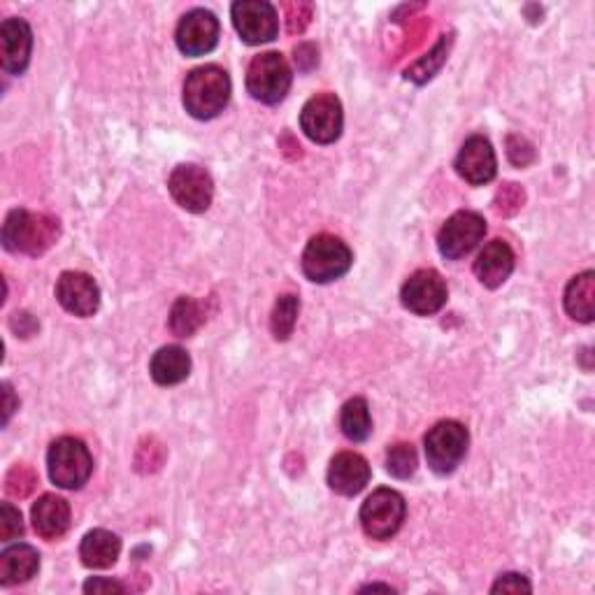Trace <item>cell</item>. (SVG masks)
<instances>
[{
    "mask_svg": "<svg viewBox=\"0 0 595 595\" xmlns=\"http://www.w3.org/2000/svg\"><path fill=\"white\" fill-rule=\"evenodd\" d=\"M456 173L472 187H484L495 179L498 158L484 135H472L463 143L459 156H456Z\"/></svg>",
    "mask_w": 595,
    "mask_h": 595,
    "instance_id": "obj_15",
    "label": "cell"
},
{
    "mask_svg": "<svg viewBox=\"0 0 595 595\" xmlns=\"http://www.w3.org/2000/svg\"><path fill=\"white\" fill-rule=\"evenodd\" d=\"M340 428L352 442H365L373 435V417L365 398H352L340 411Z\"/></svg>",
    "mask_w": 595,
    "mask_h": 595,
    "instance_id": "obj_24",
    "label": "cell"
},
{
    "mask_svg": "<svg viewBox=\"0 0 595 595\" xmlns=\"http://www.w3.org/2000/svg\"><path fill=\"white\" fill-rule=\"evenodd\" d=\"M293 84V71L284 54L265 52L251 59L247 67L249 96L263 105H278L286 98Z\"/></svg>",
    "mask_w": 595,
    "mask_h": 595,
    "instance_id": "obj_4",
    "label": "cell"
},
{
    "mask_svg": "<svg viewBox=\"0 0 595 595\" xmlns=\"http://www.w3.org/2000/svg\"><path fill=\"white\" fill-rule=\"evenodd\" d=\"M352 263L354 254L347 242L328 233L314 236L303 251V272L314 284H331L345 278L352 270Z\"/></svg>",
    "mask_w": 595,
    "mask_h": 595,
    "instance_id": "obj_3",
    "label": "cell"
},
{
    "mask_svg": "<svg viewBox=\"0 0 595 595\" xmlns=\"http://www.w3.org/2000/svg\"><path fill=\"white\" fill-rule=\"evenodd\" d=\"M298 312H301V301H298V295L284 293L278 298V303H274V310L270 316V331L274 340L284 342L293 335L295 324H298Z\"/></svg>",
    "mask_w": 595,
    "mask_h": 595,
    "instance_id": "obj_26",
    "label": "cell"
},
{
    "mask_svg": "<svg viewBox=\"0 0 595 595\" xmlns=\"http://www.w3.org/2000/svg\"><path fill=\"white\" fill-rule=\"evenodd\" d=\"M233 84L221 65H200L191 71L185 80L181 103L185 109L198 122H210L228 107Z\"/></svg>",
    "mask_w": 595,
    "mask_h": 595,
    "instance_id": "obj_1",
    "label": "cell"
},
{
    "mask_svg": "<svg viewBox=\"0 0 595 595\" xmlns=\"http://www.w3.org/2000/svg\"><path fill=\"white\" fill-rule=\"evenodd\" d=\"M514 251L505 240H491L479 251L474 261V274L487 289H498L510 280L514 272Z\"/></svg>",
    "mask_w": 595,
    "mask_h": 595,
    "instance_id": "obj_18",
    "label": "cell"
},
{
    "mask_svg": "<svg viewBox=\"0 0 595 595\" xmlns=\"http://www.w3.org/2000/svg\"><path fill=\"white\" fill-rule=\"evenodd\" d=\"M470 447V432L461 421L435 424L424 438V451L428 468L435 474H451L466 459Z\"/></svg>",
    "mask_w": 595,
    "mask_h": 595,
    "instance_id": "obj_6",
    "label": "cell"
},
{
    "mask_svg": "<svg viewBox=\"0 0 595 595\" xmlns=\"http://www.w3.org/2000/svg\"><path fill=\"white\" fill-rule=\"evenodd\" d=\"M565 312L580 324H591L595 319V272L586 270L572 278L563 295Z\"/></svg>",
    "mask_w": 595,
    "mask_h": 595,
    "instance_id": "obj_22",
    "label": "cell"
},
{
    "mask_svg": "<svg viewBox=\"0 0 595 595\" xmlns=\"http://www.w3.org/2000/svg\"><path fill=\"white\" fill-rule=\"evenodd\" d=\"M56 301L73 316L88 319L101 307V289L91 274L80 270H65L56 280Z\"/></svg>",
    "mask_w": 595,
    "mask_h": 595,
    "instance_id": "obj_14",
    "label": "cell"
},
{
    "mask_svg": "<svg viewBox=\"0 0 595 595\" xmlns=\"http://www.w3.org/2000/svg\"><path fill=\"white\" fill-rule=\"evenodd\" d=\"M407 505L405 498L394 489L373 491L361 505L363 533L373 540H392L405 523Z\"/></svg>",
    "mask_w": 595,
    "mask_h": 595,
    "instance_id": "obj_7",
    "label": "cell"
},
{
    "mask_svg": "<svg viewBox=\"0 0 595 595\" xmlns=\"http://www.w3.org/2000/svg\"><path fill=\"white\" fill-rule=\"evenodd\" d=\"M487 236V221L482 215L472 210H461L447 219L438 233L440 254L449 261H459L468 257Z\"/></svg>",
    "mask_w": 595,
    "mask_h": 595,
    "instance_id": "obj_11",
    "label": "cell"
},
{
    "mask_svg": "<svg viewBox=\"0 0 595 595\" xmlns=\"http://www.w3.org/2000/svg\"><path fill=\"white\" fill-rule=\"evenodd\" d=\"M168 191L181 210L202 215L215 200V179L196 164H181L168 177Z\"/></svg>",
    "mask_w": 595,
    "mask_h": 595,
    "instance_id": "obj_8",
    "label": "cell"
},
{
    "mask_svg": "<svg viewBox=\"0 0 595 595\" xmlns=\"http://www.w3.org/2000/svg\"><path fill=\"white\" fill-rule=\"evenodd\" d=\"M84 593H126V586L117 580H105V577H91L84 584Z\"/></svg>",
    "mask_w": 595,
    "mask_h": 595,
    "instance_id": "obj_31",
    "label": "cell"
},
{
    "mask_svg": "<svg viewBox=\"0 0 595 595\" xmlns=\"http://www.w3.org/2000/svg\"><path fill=\"white\" fill-rule=\"evenodd\" d=\"M301 128L316 145H333L345 128V112L335 94H316L301 109Z\"/></svg>",
    "mask_w": 595,
    "mask_h": 595,
    "instance_id": "obj_9",
    "label": "cell"
},
{
    "mask_svg": "<svg viewBox=\"0 0 595 595\" xmlns=\"http://www.w3.org/2000/svg\"><path fill=\"white\" fill-rule=\"evenodd\" d=\"M419 468V456L415 445L409 442H398L394 447H388L386 451V472L396 479H409L415 477Z\"/></svg>",
    "mask_w": 595,
    "mask_h": 595,
    "instance_id": "obj_27",
    "label": "cell"
},
{
    "mask_svg": "<svg viewBox=\"0 0 595 595\" xmlns=\"http://www.w3.org/2000/svg\"><path fill=\"white\" fill-rule=\"evenodd\" d=\"M3 398H6V403H3V426H8L10 424V417H12V411L19 409V400L14 398V392H12L10 382L3 384Z\"/></svg>",
    "mask_w": 595,
    "mask_h": 595,
    "instance_id": "obj_33",
    "label": "cell"
},
{
    "mask_svg": "<svg viewBox=\"0 0 595 595\" xmlns=\"http://www.w3.org/2000/svg\"><path fill=\"white\" fill-rule=\"evenodd\" d=\"M533 586L519 572H508V575H500L498 582L491 586V593H531Z\"/></svg>",
    "mask_w": 595,
    "mask_h": 595,
    "instance_id": "obj_30",
    "label": "cell"
},
{
    "mask_svg": "<svg viewBox=\"0 0 595 595\" xmlns=\"http://www.w3.org/2000/svg\"><path fill=\"white\" fill-rule=\"evenodd\" d=\"M447 282L438 270H417L400 289L403 307L417 316H432L447 305Z\"/></svg>",
    "mask_w": 595,
    "mask_h": 595,
    "instance_id": "obj_12",
    "label": "cell"
},
{
    "mask_svg": "<svg viewBox=\"0 0 595 595\" xmlns=\"http://www.w3.org/2000/svg\"><path fill=\"white\" fill-rule=\"evenodd\" d=\"M370 477H373V470L361 453L340 451L337 456H333L331 468H328V487L337 495L354 498L370 484Z\"/></svg>",
    "mask_w": 595,
    "mask_h": 595,
    "instance_id": "obj_17",
    "label": "cell"
},
{
    "mask_svg": "<svg viewBox=\"0 0 595 595\" xmlns=\"http://www.w3.org/2000/svg\"><path fill=\"white\" fill-rule=\"evenodd\" d=\"M3 247L12 254L38 257L59 238V219L29 210H12L3 223Z\"/></svg>",
    "mask_w": 595,
    "mask_h": 595,
    "instance_id": "obj_2",
    "label": "cell"
},
{
    "mask_svg": "<svg viewBox=\"0 0 595 595\" xmlns=\"http://www.w3.org/2000/svg\"><path fill=\"white\" fill-rule=\"evenodd\" d=\"M40 570V554L31 544H12L0 554V584L19 586L31 582Z\"/></svg>",
    "mask_w": 595,
    "mask_h": 595,
    "instance_id": "obj_20",
    "label": "cell"
},
{
    "mask_svg": "<svg viewBox=\"0 0 595 595\" xmlns=\"http://www.w3.org/2000/svg\"><path fill=\"white\" fill-rule=\"evenodd\" d=\"M48 470L52 484L65 491L82 489L94 472V456L77 438H59L48 451Z\"/></svg>",
    "mask_w": 595,
    "mask_h": 595,
    "instance_id": "obj_5",
    "label": "cell"
},
{
    "mask_svg": "<svg viewBox=\"0 0 595 595\" xmlns=\"http://www.w3.org/2000/svg\"><path fill=\"white\" fill-rule=\"evenodd\" d=\"M445 44H447V35L438 42V48L432 50V54H428V59H421L415 67H411V71H407V77L409 80H415L417 84H424L426 80H430L435 75V71H438V67L445 63L447 59V50H445Z\"/></svg>",
    "mask_w": 595,
    "mask_h": 595,
    "instance_id": "obj_28",
    "label": "cell"
},
{
    "mask_svg": "<svg viewBox=\"0 0 595 595\" xmlns=\"http://www.w3.org/2000/svg\"><path fill=\"white\" fill-rule=\"evenodd\" d=\"M21 535H24V519H21V512L10 505V502H3V508H0V540L12 542Z\"/></svg>",
    "mask_w": 595,
    "mask_h": 595,
    "instance_id": "obj_29",
    "label": "cell"
},
{
    "mask_svg": "<svg viewBox=\"0 0 595 595\" xmlns=\"http://www.w3.org/2000/svg\"><path fill=\"white\" fill-rule=\"evenodd\" d=\"M219 33L221 27L217 14L205 8H196L181 17L175 33V42L185 56H205L215 52V48L219 44Z\"/></svg>",
    "mask_w": 595,
    "mask_h": 595,
    "instance_id": "obj_13",
    "label": "cell"
},
{
    "mask_svg": "<svg viewBox=\"0 0 595 595\" xmlns=\"http://www.w3.org/2000/svg\"><path fill=\"white\" fill-rule=\"evenodd\" d=\"M149 375L158 386H175L181 384L191 375V356L179 345L161 347L149 363Z\"/></svg>",
    "mask_w": 595,
    "mask_h": 595,
    "instance_id": "obj_21",
    "label": "cell"
},
{
    "mask_svg": "<svg viewBox=\"0 0 595 595\" xmlns=\"http://www.w3.org/2000/svg\"><path fill=\"white\" fill-rule=\"evenodd\" d=\"M202 324H205V314L194 298L191 295L177 298V303L173 305L170 319H168L170 331L177 337H191Z\"/></svg>",
    "mask_w": 595,
    "mask_h": 595,
    "instance_id": "obj_25",
    "label": "cell"
},
{
    "mask_svg": "<svg viewBox=\"0 0 595 595\" xmlns=\"http://www.w3.org/2000/svg\"><path fill=\"white\" fill-rule=\"evenodd\" d=\"M33 322H35V319H33L29 312H17V314L12 316L10 326H12V331H14V333L29 337V335H33V331H31V328H27V324H33Z\"/></svg>",
    "mask_w": 595,
    "mask_h": 595,
    "instance_id": "obj_32",
    "label": "cell"
},
{
    "mask_svg": "<svg viewBox=\"0 0 595 595\" xmlns=\"http://www.w3.org/2000/svg\"><path fill=\"white\" fill-rule=\"evenodd\" d=\"M361 591H386V593H394L392 586H382V584H370V586H363Z\"/></svg>",
    "mask_w": 595,
    "mask_h": 595,
    "instance_id": "obj_34",
    "label": "cell"
},
{
    "mask_svg": "<svg viewBox=\"0 0 595 595\" xmlns=\"http://www.w3.org/2000/svg\"><path fill=\"white\" fill-rule=\"evenodd\" d=\"M233 27L244 44H265L280 33V14L268 0H238L231 8Z\"/></svg>",
    "mask_w": 595,
    "mask_h": 595,
    "instance_id": "obj_10",
    "label": "cell"
},
{
    "mask_svg": "<svg viewBox=\"0 0 595 595\" xmlns=\"http://www.w3.org/2000/svg\"><path fill=\"white\" fill-rule=\"evenodd\" d=\"M119 554H122V540L105 529L88 531L80 544V559L91 570L112 567L117 563Z\"/></svg>",
    "mask_w": 595,
    "mask_h": 595,
    "instance_id": "obj_23",
    "label": "cell"
},
{
    "mask_svg": "<svg viewBox=\"0 0 595 595\" xmlns=\"http://www.w3.org/2000/svg\"><path fill=\"white\" fill-rule=\"evenodd\" d=\"M33 31L29 21L12 17L0 27V67L8 75H21L31 63Z\"/></svg>",
    "mask_w": 595,
    "mask_h": 595,
    "instance_id": "obj_16",
    "label": "cell"
},
{
    "mask_svg": "<svg viewBox=\"0 0 595 595\" xmlns=\"http://www.w3.org/2000/svg\"><path fill=\"white\" fill-rule=\"evenodd\" d=\"M31 521H33V531L42 540H61L67 529H71V505L67 500L54 493H44L42 498L35 500V505L31 510Z\"/></svg>",
    "mask_w": 595,
    "mask_h": 595,
    "instance_id": "obj_19",
    "label": "cell"
}]
</instances>
